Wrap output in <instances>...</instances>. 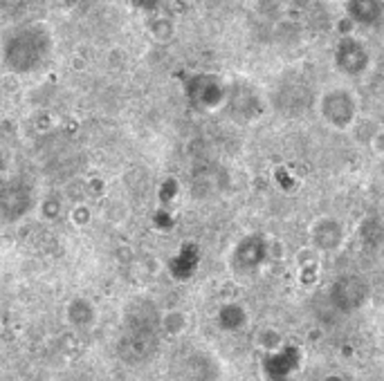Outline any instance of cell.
Returning a JSON list of instances; mask_svg holds the SVG:
<instances>
[{
  "label": "cell",
  "instance_id": "obj_1",
  "mask_svg": "<svg viewBox=\"0 0 384 381\" xmlns=\"http://www.w3.org/2000/svg\"><path fill=\"white\" fill-rule=\"evenodd\" d=\"M319 110L324 121L330 128L337 130H348L355 124L357 117V101L355 97L344 88H333L321 97L319 101Z\"/></svg>",
  "mask_w": 384,
  "mask_h": 381
},
{
  "label": "cell",
  "instance_id": "obj_2",
  "mask_svg": "<svg viewBox=\"0 0 384 381\" xmlns=\"http://www.w3.org/2000/svg\"><path fill=\"white\" fill-rule=\"evenodd\" d=\"M369 50L362 41L353 39V36H346V39L339 41L335 50V66L337 70L346 77H360L369 70Z\"/></svg>",
  "mask_w": 384,
  "mask_h": 381
},
{
  "label": "cell",
  "instance_id": "obj_3",
  "mask_svg": "<svg viewBox=\"0 0 384 381\" xmlns=\"http://www.w3.org/2000/svg\"><path fill=\"white\" fill-rule=\"evenodd\" d=\"M32 206H37V199L32 197V190L21 182H10L0 190V208H3L5 220H21L23 215L32 211Z\"/></svg>",
  "mask_w": 384,
  "mask_h": 381
},
{
  "label": "cell",
  "instance_id": "obj_4",
  "mask_svg": "<svg viewBox=\"0 0 384 381\" xmlns=\"http://www.w3.org/2000/svg\"><path fill=\"white\" fill-rule=\"evenodd\" d=\"M366 292H369V287H366L364 280L357 276L339 278L333 287V296L342 310H355V307H360L366 298Z\"/></svg>",
  "mask_w": 384,
  "mask_h": 381
},
{
  "label": "cell",
  "instance_id": "obj_5",
  "mask_svg": "<svg viewBox=\"0 0 384 381\" xmlns=\"http://www.w3.org/2000/svg\"><path fill=\"white\" fill-rule=\"evenodd\" d=\"M191 101L202 108H216L225 99V86L213 77H200L195 79L193 88H189Z\"/></svg>",
  "mask_w": 384,
  "mask_h": 381
},
{
  "label": "cell",
  "instance_id": "obj_6",
  "mask_svg": "<svg viewBox=\"0 0 384 381\" xmlns=\"http://www.w3.org/2000/svg\"><path fill=\"white\" fill-rule=\"evenodd\" d=\"M344 240V229L342 224L333 217H324V220H317V224L312 226V242L319 251H335Z\"/></svg>",
  "mask_w": 384,
  "mask_h": 381
},
{
  "label": "cell",
  "instance_id": "obj_7",
  "mask_svg": "<svg viewBox=\"0 0 384 381\" xmlns=\"http://www.w3.org/2000/svg\"><path fill=\"white\" fill-rule=\"evenodd\" d=\"M66 319L77 330L93 328L97 321V310H95L93 301H88V298H81V296L73 298L66 307Z\"/></svg>",
  "mask_w": 384,
  "mask_h": 381
},
{
  "label": "cell",
  "instance_id": "obj_8",
  "mask_svg": "<svg viewBox=\"0 0 384 381\" xmlns=\"http://www.w3.org/2000/svg\"><path fill=\"white\" fill-rule=\"evenodd\" d=\"M265 242L256 235H247L243 242H238L236 247V262L243 265V269H252L256 265H261V260L265 258Z\"/></svg>",
  "mask_w": 384,
  "mask_h": 381
},
{
  "label": "cell",
  "instance_id": "obj_9",
  "mask_svg": "<svg viewBox=\"0 0 384 381\" xmlns=\"http://www.w3.org/2000/svg\"><path fill=\"white\" fill-rule=\"evenodd\" d=\"M346 12L355 23L373 25L382 16V0H348Z\"/></svg>",
  "mask_w": 384,
  "mask_h": 381
},
{
  "label": "cell",
  "instance_id": "obj_10",
  "mask_svg": "<svg viewBox=\"0 0 384 381\" xmlns=\"http://www.w3.org/2000/svg\"><path fill=\"white\" fill-rule=\"evenodd\" d=\"M360 238L364 242V247H380L384 242V224L380 217H366L360 226Z\"/></svg>",
  "mask_w": 384,
  "mask_h": 381
},
{
  "label": "cell",
  "instance_id": "obj_11",
  "mask_svg": "<svg viewBox=\"0 0 384 381\" xmlns=\"http://www.w3.org/2000/svg\"><path fill=\"white\" fill-rule=\"evenodd\" d=\"M162 328L169 334H180L186 328V316L182 312H177V310L169 312V314L162 316Z\"/></svg>",
  "mask_w": 384,
  "mask_h": 381
},
{
  "label": "cell",
  "instance_id": "obj_12",
  "mask_svg": "<svg viewBox=\"0 0 384 381\" xmlns=\"http://www.w3.org/2000/svg\"><path fill=\"white\" fill-rule=\"evenodd\" d=\"M90 208H88V204H77L73 211H70V220H73L77 226H84L86 222H90Z\"/></svg>",
  "mask_w": 384,
  "mask_h": 381
}]
</instances>
